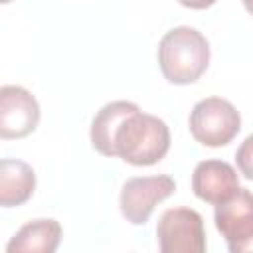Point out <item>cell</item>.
Masks as SVG:
<instances>
[{
	"mask_svg": "<svg viewBox=\"0 0 253 253\" xmlns=\"http://www.w3.org/2000/svg\"><path fill=\"white\" fill-rule=\"evenodd\" d=\"M113 150L132 166H152L170 150V128L162 119L136 107L115 130Z\"/></svg>",
	"mask_w": 253,
	"mask_h": 253,
	"instance_id": "1",
	"label": "cell"
},
{
	"mask_svg": "<svg viewBox=\"0 0 253 253\" xmlns=\"http://www.w3.org/2000/svg\"><path fill=\"white\" fill-rule=\"evenodd\" d=\"M158 65L172 85L196 83L210 65V43L202 32L178 26L166 32L158 43Z\"/></svg>",
	"mask_w": 253,
	"mask_h": 253,
	"instance_id": "2",
	"label": "cell"
},
{
	"mask_svg": "<svg viewBox=\"0 0 253 253\" xmlns=\"http://www.w3.org/2000/svg\"><path fill=\"white\" fill-rule=\"evenodd\" d=\"M188 125L196 142L219 148L229 144L241 130V115L231 101L223 97H206L194 105Z\"/></svg>",
	"mask_w": 253,
	"mask_h": 253,
	"instance_id": "3",
	"label": "cell"
},
{
	"mask_svg": "<svg viewBox=\"0 0 253 253\" xmlns=\"http://www.w3.org/2000/svg\"><path fill=\"white\" fill-rule=\"evenodd\" d=\"M176 192V182L168 174L128 178L119 196L123 217L132 225H144L154 208Z\"/></svg>",
	"mask_w": 253,
	"mask_h": 253,
	"instance_id": "4",
	"label": "cell"
},
{
	"mask_svg": "<svg viewBox=\"0 0 253 253\" xmlns=\"http://www.w3.org/2000/svg\"><path fill=\"white\" fill-rule=\"evenodd\" d=\"M156 237L162 253H204V217L192 208H170L158 219Z\"/></svg>",
	"mask_w": 253,
	"mask_h": 253,
	"instance_id": "5",
	"label": "cell"
},
{
	"mask_svg": "<svg viewBox=\"0 0 253 253\" xmlns=\"http://www.w3.org/2000/svg\"><path fill=\"white\" fill-rule=\"evenodd\" d=\"M213 221L231 253L253 251V192L237 188V192L215 206Z\"/></svg>",
	"mask_w": 253,
	"mask_h": 253,
	"instance_id": "6",
	"label": "cell"
},
{
	"mask_svg": "<svg viewBox=\"0 0 253 253\" xmlns=\"http://www.w3.org/2000/svg\"><path fill=\"white\" fill-rule=\"evenodd\" d=\"M40 123V105L36 97L20 85L0 87V136L4 140L24 138Z\"/></svg>",
	"mask_w": 253,
	"mask_h": 253,
	"instance_id": "7",
	"label": "cell"
},
{
	"mask_svg": "<svg viewBox=\"0 0 253 253\" xmlns=\"http://www.w3.org/2000/svg\"><path fill=\"white\" fill-rule=\"evenodd\" d=\"M239 188V176L229 162L202 160L192 174V190L196 198L217 206L229 200Z\"/></svg>",
	"mask_w": 253,
	"mask_h": 253,
	"instance_id": "8",
	"label": "cell"
},
{
	"mask_svg": "<svg viewBox=\"0 0 253 253\" xmlns=\"http://www.w3.org/2000/svg\"><path fill=\"white\" fill-rule=\"evenodd\" d=\"M36 190V172L30 164L16 158L0 160V206L18 208L26 204Z\"/></svg>",
	"mask_w": 253,
	"mask_h": 253,
	"instance_id": "9",
	"label": "cell"
},
{
	"mask_svg": "<svg viewBox=\"0 0 253 253\" xmlns=\"http://www.w3.org/2000/svg\"><path fill=\"white\" fill-rule=\"evenodd\" d=\"M61 241V225L57 219L42 217L22 225L6 245L8 253H53Z\"/></svg>",
	"mask_w": 253,
	"mask_h": 253,
	"instance_id": "10",
	"label": "cell"
},
{
	"mask_svg": "<svg viewBox=\"0 0 253 253\" xmlns=\"http://www.w3.org/2000/svg\"><path fill=\"white\" fill-rule=\"evenodd\" d=\"M138 105L130 103V101H111L107 105H103L97 115L93 117L91 123V144L93 148L103 154V156H115L113 150V138H115V130L119 128V125L123 123V119L134 111Z\"/></svg>",
	"mask_w": 253,
	"mask_h": 253,
	"instance_id": "11",
	"label": "cell"
},
{
	"mask_svg": "<svg viewBox=\"0 0 253 253\" xmlns=\"http://www.w3.org/2000/svg\"><path fill=\"white\" fill-rule=\"evenodd\" d=\"M235 162H237L239 172L247 180H253V134H249L239 144V148L235 152Z\"/></svg>",
	"mask_w": 253,
	"mask_h": 253,
	"instance_id": "12",
	"label": "cell"
},
{
	"mask_svg": "<svg viewBox=\"0 0 253 253\" xmlns=\"http://www.w3.org/2000/svg\"><path fill=\"white\" fill-rule=\"evenodd\" d=\"M178 2L190 10H206V8L213 6L217 0H178Z\"/></svg>",
	"mask_w": 253,
	"mask_h": 253,
	"instance_id": "13",
	"label": "cell"
},
{
	"mask_svg": "<svg viewBox=\"0 0 253 253\" xmlns=\"http://www.w3.org/2000/svg\"><path fill=\"white\" fill-rule=\"evenodd\" d=\"M241 2H243L245 10H247V12H249V14L253 16V0H241Z\"/></svg>",
	"mask_w": 253,
	"mask_h": 253,
	"instance_id": "14",
	"label": "cell"
},
{
	"mask_svg": "<svg viewBox=\"0 0 253 253\" xmlns=\"http://www.w3.org/2000/svg\"><path fill=\"white\" fill-rule=\"evenodd\" d=\"M0 2H2V4H8V2H12V0H0Z\"/></svg>",
	"mask_w": 253,
	"mask_h": 253,
	"instance_id": "15",
	"label": "cell"
}]
</instances>
